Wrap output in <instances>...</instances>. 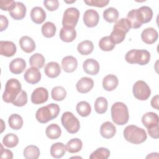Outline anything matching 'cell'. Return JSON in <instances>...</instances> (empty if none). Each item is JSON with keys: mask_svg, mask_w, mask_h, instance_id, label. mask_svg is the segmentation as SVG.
<instances>
[{"mask_svg": "<svg viewBox=\"0 0 159 159\" xmlns=\"http://www.w3.org/2000/svg\"><path fill=\"white\" fill-rule=\"evenodd\" d=\"M130 29L132 28L129 21L126 18H122L116 22L109 37L115 44L121 43Z\"/></svg>", "mask_w": 159, "mask_h": 159, "instance_id": "obj_1", "label": "cell"}, {"mask_svg": "<svg viewBox=\"0 0 159 159\" xmlns=\"http://www.w3.org/2000/svg\"><path fill=\"white\" fill-rule=\"evenodd\" d=\"M124 137L127 141L134 144L142 143L147 138L145 130L134 125H130L125 128Z\"/></svg>", "mask_w": 159, "mask_h": 159, "instance_id": "obj_2", "label": "cell"}, {"mask_svg": "<svg viewBox=\"0 0 159 159\" xmlns=\"http://www.w3.org/2000/svg\"><path fill=\"white\" fill-rule=\"evenodd\" d=\"M60 110L59 106L54 103L43 106L37 111L35 114L36 119L40 123H47L56 118L59 114Z\"/></svg>", "mask_w": 159, "mask_h": 159, "instance_id": "obj_3", "label": "cell"}, {"mask_svg": "<svg viewBox=\"0 0 159 159\" xmlns=\"http://www.w3.org/2000/svg\"><path fill=\"white\" fill-rule=\"evenodd\" d=\"M111 117L113 122L120 125L125 124L129 119L127 106L122 102H116L111 107Z\"/></svg>", "mask_w": 159, "mask_h": 159, "instance_id": "obj_4", "label": "cell"}, {"mask_svg": "<svg viewBox=\"0 0 159 159\" xmlns=\"http://www.w3.org/2000/svg\"><path fill=\"white\" fill-rule=\"evenodd\" d=\"M150 59V54L145 49H132L129 51L125 56V61L130 64H139L140 65H147Z\"/></svg>", "mask_w": 159, "mask_h": 159, "instance_id": "obj_5", "label": "cell"}, {"mask_svg": "<svg viewBox=\"0 0 159 159\" xmlns=\"http://www.w3.org/2000/svg\"><path fill=\"white\" fill-rule=\"evenodd\" d=\"M22 91L20 83L15 78L9 80L6 84L5 90L2 94V99L7 103H12Z\"/></svg>", "mask_w": 159, "mask_h": 159, "instance_id": "obj_6", "label": "cell"}, {"mask_svg": "<svg viewBox=\"0 0 159 159\" xmlns=\"http://www.w3.org/2000/svg\"><path fill=\"white\" fill-rule=\"evenodd\" d=\"M61 122L62 125L70 134H75L80 129V121L71 112H64L61 117Z\"/></svg>", "mask_w": 159, "mask_h": 159, "instance_id": "obj_7", "label": "cell"}, {"mask_svg": "<svg viewBox=\"0 0 159 159\" xmlns=\"http://www.w3.org/2000/svg\"><path fill=\"white\" fill-rule=\"evenodd\" d=\"M80 17V11L75 7H69L66 9L63 14L62 19L63 27L74 28L78 21Z\"/></svg>", "mask_w": 159, "mask_h": 159, "instance_id": "obj_8", "label": "cell"}, {"mask_svg": "<svg viewBox=\"0 0 159 159\" xmlns=\"http://www.w3.org/2000/svg\"><path fill=\"white\" fill-rule=\"evenodd\" d=\"M134 97L141 101L147 100L151 94V90L148 84L143 81L139 80L135 83L132 88Z\"/></svg>", "mask_w": 159, "mask_h": 159, "instance_id": "obj_9", "label": "cell"}, {"mask_svg": "<svg viewBox=\"0 0 159 159\" xmlns=\"http://www.w3.org/2000/svg\"><path fill=\"white\" fill-rule=\"evenodd\" d=\"M48 98V92L47 89L43 87L36 88L31 95V101L35 104H41L47 101Z\"/></svg>", "mask_w": 159, "mask_h": 159, "instance_id": "obj_10", "label": "cell"}, {"mask_svg": "<svg viewBox=\"0 0 159 159\" xmlns=\"http://www.w3.org/2000/svg\"><path fill=\"white\" fill-rule=\"evenodd\" d=\"M99 16L98 12L94 9H88L84 12L83 15V21L84 24L88 27H94L99 22Z\"/></svg>", "mask_w": 159, "mask_h": 159, "instance_id": "obj_11", "label": "cell"}, {"mask_svg": "<svg viewBox=\"0 0 159 159\" xmlns=\"http://www.w3.org/2000/svg\"><path fill=\"white\" fill-rule=\"evenodd\" d=\"M16 46L12 42L2 41L0 42V53L2 56L10 57H12L16 52Z\"/></svg>", "mask_w": 159, "mask_h": 159, "instance_id": "obj_12", "label": "cell"}, {"mask_svg": "<svg viewBox=\"0 0 159 159\" xmlns=\"http://www.w3.org/2000/svg\"><path fill=\"white\" fill-rule=\"evenodd\" d=\"M25 80L30 84H36L41 79V73L38 68L31 67L28 68L24 75Z\"/></svg>", "mask_w": 159, "mask_h": 159, "instance_id": "obj_13", "label": "cell"}, {"mask_svg": "<svg viewBox=\"0 0 159 159\" xmlns=\"http://www.w3.org/2000/svg\"><path fill=\"white\" fill-rule=\"evenodd\" d=\"M137 14L140 22L142 24L151 20L153 17V11L150 7L144 6L137 9Z\"/></svg>", "mask_w": 159, "mask_h": 159, "instance_id": "obj_14", "label": "cell"}, {"mask_svg": "<svg viewBox=\"0 0 159 159\" xmlns=\"http://www.w3.org/2000/svg\"><path fill=\"white\" fill-rule=\"evenodd\" d=\"M83 68L84 72L88 75H97L99 71V64L94 59H86L83 65Z\"/></svg>", "mask_w": 159, "mask_h": 159, "instance_id": "obj_15", "label": "cell"}, {"mask_svg": "<svg viewBox=\"0 0 159 159\" xmlns=\"http://www.w3.org/2000/svg\"><path fill=\"white\" fill-rule=\"evenodd\" d=\"M93 80L88 77L81 78L76 84L77 91L81 93H88L93 88Z\"/></svg>", "mask_w": 159, "mask_h": 159, "instance_id": "obj_16", "label": "cell"}, {"mask_svg": "<svg viewBox=\"0 0 159 159\" xmlns=\"http://www.w3.org/2000/svg\"><path fill=\"white\" fill-rule=\"evenodd\" d=\"M158 32L153 27L144 29L141 34L142 40L147 44H152L158 39Z\"/></svg>", "mask_w": 159, "mask_h": 159, "instance_id": "obj_17", "label": "cell"}, {"mask_svg": "<svg viewBox=\"0 0 159 159\" xmlns=\"http://www.w3.org/2000/svg\"><path fill=\"white\" fill-rule=\"evenodd\" d=\"M158 115L153 112L145 113L142 118V122L143 125L147 129L158 125Z\"/></svg>", "mask_w": 159, "mask_h": 159, "instance_id": "obj_18", "label": "cell"}, {"mask_svg": "<svg viewBox=\"0 0 159 159\" xmlns=\"http://www.w3.org/2000/svg\"><path fill=\"white\" fill-rule=\"evenodd\" d=\"M26 14V7L20 2H16L13 9L9 11L10 16L15 20L22 19Z\"/></svg>", "mask_w": 159, "mask_h": 159, "instance_id": "obj_19", "label": "cell"}, {"mask_svg": "<svg viewBox=\"0 0 159 159\" xmlns=\"http://www.w3.org/2000/svg\"><path fill=\"white\" fill-rule=\"evenodd\" d=\"M26 67L25 61L22 58H17L12 60L9 64V70L14 74L22 73Z\"/></svg>", "mask_w": 159, "mask_h": 159, "instance_id": "obj_20", "label": "cell"}, {"mask_svg": "<svg viewBox=\"0 0 159 159\" xmlns=\"http://www.w3.org/2000/svg\"><path fill=\"white\" fill-rule=\"evenodd\" d=\"M116 132L115 125L111 122H104L100 127V134L105 139H111L114 136Z\"/></svg>", "mask_w": 159, "mask_h": 159, "instance_id": "obj_21", "label": "cell"}, {"mask_svg": "<svg viewBox=\"0 0 159 159\" xmlns=\"http://www.w3.org/2000/svg\"><path fill=\"white\" fill-rule=\"evenodd\" d=\"M77 66V60L73 56L65 57L61 60V67L65 72H73L76 69Z\"/></svg>", "mask_w": 159, "mask_h": 159, "instance_id": "obj_22", "label": "cell"}, {"mask_svg": "<svg viewBox=\"0 0 159 159\" xmlns=\"http://www.w3.org/2000/svg\"><path fill=\"white\" fill-rule=\"evenodd\" d=\"M44 72L48 77L54 78L58 76V75L60 74L61 68L58 63L51 61L45 65Z\"/></svg>", "mask_w": 159, "mask_h": 159, "instance_id": "obj_23", "label": "cell"}, {"mask_svg": "<svg viewBox=\"0 0 159 159\" xmlns=\"http://www.w3.org/2000/svg\"><path fill=\"white\" fill-rule=\"evenodd\" d=\"M32 20L37 24H42L46 19V13L40 7L36 6L32 8L30 12Z\"/></svg>", "mask_w": 159, "mask_h": 159, "instance_id": "obj_24", "label": "cell"}, {"mask_svg": "<svg viewBox=\"0 0 159 159\" xmlns=\"http://www.w3.org/2000/svg\"><path fill=\"white\" fill-rule=\"evenodd\" d=\"M119 83L117 77L114 75H108L106 76L102 80V87L107 91H111L115 89Z\"/></svg>", "mask_w": 159, "mask_h": 159, "instance_id": "obj_25", "label": "cell"}, {"mask_svg": "<svg viewBox=\"0 0 159 159\" xmlns=\"http://www.w3.org/2000/svg\"><path fill=\"white\" fill-rule=\"evenodd\" d=\"M21 49L26 53H31L35 49V43L34 40L29 36H23L19 40Z\"/></svg>", "mask_w": 159, "mask_h": 159, "instance_id": "obj_26", "label": "cell"}, {"mask_svg": "<svg viewBox=\"0 0 159 159\" xmlns=\"http://www.w3.org/2000/svg\"><path fill=\"white\" fill-rule=\"evenodd\" d=\"M76 37V32L74 28L62 27L60 32V37L65 42H71Z\"/></svg>", "mask_w": 159, "mask_h": 159, "instance_id": "obj_27", "label": "cell"}, {"mask_svg": "<svg viewBox=\"0 0 159 159\" xmlns=\"http://www.w3.org/2000/svg\"><path fill=\"white\" fill-rule=\"evenodd\" d=\"M66 151V146L61 142L53 143L50 147V154L53 158H61Z\"/></svg>", "mask_w": 159, "mask_h": 159, "instance_id": "obj_28", "label": "cell"}, {"mask_svg": "<svg viewBox=\"0 0 159 159\" xmlns=\"http://www.w3.org/2000/svg\"><path fill=\"white\" fill-rule=\"evenodd\" d=\"M78 52L83 55H88L94 50V45L90 40H84L80 42L77 47Z\"/></svg>", "mask_w": 159, "mask_h": 159, "instance_id": "obj_29", "label": "cell"}, {"mask_svg": "<svg viewBox=\"0 0 159 159\" xmlns=\"http://www.w3.org/2000/svg\"><path fill=\"white\" fill-rule=\"evenodd\" d=\"M45 134L50 139L54 140L60 137L61 130L57 124H52L46 128Z\"/></svg>", "mask_w": 159, "mask_h": 159, "instance_id": "obj_30", "label": "cell"}, {"mask_svg": "<svg viewBox=\"0 0 159 159\" xmlns=\"http://www.w3.org/2000/svg\"><path fill=\"white\" fill-rule=\"evenodd\" d=\"M83 147L82 141L77 138L72 139L70 140L66 145V151L70 153H77L81 150Z\"/></svg>", "mask_w": 159, "mask_h": 159, "instance_id": "obj_31", "label": "cell"}, {"mask_svg": "<svg viewBox=\"0 0 159 159\" xmlns=\"http://www.w3.org/2000/svg\"><path fill=\"white\" fill-rule=\"evenodd\" d=\"M23 154L26 159H37L39 157L40 153L37 146L30 145L25 148Z\"/></svg>", "mask_w": 159, "mask_h": 159, "instance_id": "obj_32", "label": "cell"}, {"mask_svg": "<svg viewBox=\"0 0 159 159\" xmlns=\"http://www.w3.org/2000/svg\"><path fill=\"white\" fill-rule=\"evenodd\" d=\"M8 123L11 129L14 130H19L23 125V120L20 115L13 114L9 116Z\"/></svg>", "mask_w": 159, "mask_h": 159, "instance_id": "obj_33", "label": "cell"}, {"mask_svg": "<svg viewBox=\"0 0 159 159\" xmlns=\"http://www.w3.org/2000/svg\"><path fill=\"white\" fill-rule=\"evenodd\" d=\"M103 17L104 20L108 22H114L119 17L118 11L116 8L109 7L103 12Z\"/></svg>", "mask_w": 159, "mask_h": 159, "instance_id": "obj_34", "label": "cell"}, {"mask_svg": "<svg viewBox=\"0 0 159 159\" xmlns=\"http://www.w3.org/2000/svg\"><path fill=\"white\" fill-rule=\"evenodd\" d=\"M29 63L30 66L40 69L45 64V58L40 53H35L30 57Z\"/></svg>", "mask_w": 159, "mask_h": 159, "instance_id": "obj_35", "label": "cell"}, {"mask_svg": "<svg viewBox=\"0 0 159 159\" xmlns=\"http://www.w3.org/2000/svg\"><path fill=\"white\" fill-rule=\"evenodd\" d=\"M42 33L45 37H53L56 32V26L51 22H46L42 27Z\"/></svg>", "mask_w": 159, "mask_h": 159, "instance_id": "obj_36", "label": "cell"}, {"mask_svg": "<svg viewBox=\"0 0 159 159\" xmlns=\"http://www.w3.org/2000/svg\"><path fill=\"white\" fill-rule=\"evenodd\" d=\"M77 112L82 117L88 116L91 112L90 104L86 101H80L76 106Z\"/></svg>", "mask_w": 159, "mask_h": 159, "instance_id": "obj_37", "label": "cell"}, {"mask_svg": "<svg viewBox=\"0 0 159 159\" xmlns=\"http://www.w3.org/2000/svg\"><path fill=\"white\" fill-rule=\"evenodd\" d=\"M107 101L104 97L98 98L94 102L95 111L98 114H104L107 109Z\"/></svg>", "mask_w": 159, "mask_h": 159, "instance_id": "obj_38", "label": "cell"}, {"mask_svg": "<svg viewBox=\"0 0 159 159\" xmlns=\"http://www.w3.org/2000/svg\"><path fill=\"white\" fill-rule=\"evenodd\" d=\"M52 98L53 100L60 101L63 100L66 96V91L62 86H55L52 89Z\"/></svg>", "mask_w": 159, "mask_h": 159, "instance_id": "obj_39", "label": "cell"}, {"mask_svg": "<svg viewBox=\"0 0 159 159\" xmlns=\"http://www.w3.org/2000/svg\"><path fill=\"white\" fill-rule=\"evenodd\" d=\"M110 156V151L104 147H100L94 151L89 156L91 159H107Z\"/></svg>", "mask_w": 159, "mask_h": 159, "instance_id": "obj_40", "label": "cell"}, {"mask_svg": "<svg viewBox=\"0 0 159 159\" xmlns=\"http://www.w3.org/2000/svg\"><path fill=\"white\" fill-rule=\"evenodd\" d=\"M116 44L112 41L109 36H105L99 42V47L103 51H111L115 47Z\"/></svg>", "mask_w": 159, "mask_h": 159, "instance_id": "obj_41", "label": "cell"}, {"mask_svg": "<svg viewBox=\"0 0 159 159\" xmlns=\"http://www.w3.org/2000/svg\"><path fill=\"white\" fill-rule=\"evenodd\" d=\"M3 144L8 148H13L19 143L18 137L12 133L6 134L2 139Z\"/></svg>", "mask_w": 159, "mask_h": 159, "instance_id": "obj_42", "label": "cell"}, {"mask_svg": "<svg viewBox=\"0 0 159 159\" xmlns=\"http://www.w3.org/2000/svg\"><path fill=\"white\" fill-rule=\"evenodd\" d=\"M130 22L131 28L132 29H138L142 26V24L140 22L137 14V9H132L129 11L127 14L126 18Z\"/></svg>", "mask_w": 159, "mask_h": 159, "instance_id": "obj_43", "label": "cell"}, {"mask_svg": "<svg viewBox=\"0 0 159 159\" xmlns=\"http://www.w3.org/2000/svg\"><path fill=\"white\" fill-rule=\"evenodd\" d=\"M27 102V94L25 91L22 90L12 104L14 106L21 107L25 106Z\"/></svg>", "mask_w": 159, "mask_h": 159, "instance_id": "obj_44", "label": "cell"}, {"mask_svg": "<svg viewBox=\"0 0 159 159\" xmlns=\"http://www.w3.org/2000/svg\"><path fill=\"white\" fill-rule=\"evenodd\" d=\"M84 3L91 6H96L98 7H102L107 5L109 2V0H89L84 1Z\"/></svg>", "mask_w": 159, "mask_h": 159, "instance_id": "obj_45", "label": "cell"}, {"mask_svg": "<svg viewBox=\"0 0 159 159\" xmlns=\"http://www.w3.org/2000/svg\"><path fill=\"white\" fill-rule=\"evenodd\" d=\"M43 4L46 9L49 11H54L58 9L59 2L58 0H45L43 1Z\"/></svg>", "mask_w": 159, "mask_h": 159, "instance_id": "obj_46", "label": "cell"}, {"mask_svg": "<svg viewBox=\"0 0 159 159\" xmlns=\"http://www.w3.org/2000/svg\"><path fill=\"white\" fill-rule=\"evenodd\" d=\"M16 4L14 1H6V0H1L0 1V8L3 11H11Z\"/></svg>", "mask_w": 159, "mask_h": 159, "instance_id": "obj_47", "label": "cell"}, {"mask_svg": "<svg viewBox=\"0 0 159 159\" xmlns=\"http://www.w3.org/2000/svg\"><path fill=\"white\" fill-rule=\"evenodd\" d=\"M1 151H0V158H7V159H12L13 158V153L12 152L8 150L4 149L2 144H1Z\"/></svg>", "mask_w": 159, "mask_h": 159, "instance_id": "obj_48", "label": "cell"}, {"mask_svg": "<svg viewBox=\"0 0 159 159\" xmlns=\"http://www.w3.org/2000/svg\"><path fill=\"white\" fill-rule=\"evenodd\" d=\"M8 19L3 15L0 16V31H3L7 29L8 26Z\"/></svg>", "mask_w": 159, "mask_h": 159, "instance_id": "obj_49", "label": "cell"}, {"mask_svg": "<svg viewBox=\"0 0 159 159\" xmlns=\"http://www.w3.org/2000/svg\"><path fill=\"white\" fill-rule=\"evenodd\" d=\"M147 130H148V134L153 139H158L159 137L158 125L152 127V128H148Z\"/></svg>", "mask_w": 159, "mask_h": 159, "instance_id": "obj_50", "label": "cell"}, {"mask_svg": "<svg viewBox=\"0 0 159 159\" xmlns=\"http://www.w3.org/2000/svg\"><path fill=\"white\" fill-rule=\"evenodd\" d=\"M158 95H156L154 97H153V98L151 100V106L155 109L158 110Z\"/></svg>", "mask_w": 159, "mask_h": 159, "instance_id": "obj_51", "label": "cell"}]
</instances>
